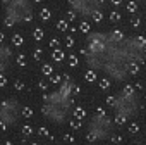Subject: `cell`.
Here are the masks:
<instances>
[{
    "instance_id": "obj_1",
    "label": "cell",
    "mask_w": 146,
    "mask_h": 145,
    "mask_svg": "<svg viewBox=\"0 0 146 145\" xmlns=\"http://www.w3.org/2000/svg\"><path fill=\"white\" fill-rule=\"evenodd\" d=\"M69 107H70V93L69 90L62 87V90L52 93L50 97H46V105L43 109L45 116L55 123H62L69 112Z\"/></svg>"
},
{
    "instance_id": "obj_2",
    "label": "cell",
    "mask_w": 146,
    "mask_h": 145,
    "mask_svg": "<svg viewBox=\"0 0 146 145\" xmlns=\"http://www.w3.org/2000/svg\"><path fill=\"white\" fill-rule=\"evenodd\" d=\"M110 130H112V124H110V119L105 116V114H96L91 117L90 124H88V140L90 142H98V140H103L110 135Z\"/></svg>"
},
{
    "instance_id": "obj_3",
    "label": "cell",
    "mask_w": 146,
    "mask_h": 145,
    "mask_svg": "<svg viewBox=\"0 0 146 145\" xmlns=\"http://www.w3.org/2000/svg\"><path fill=\"white\" fill-rule=\"evenodd\" d=\"M115 112L117 114H122L125 117H131L136 114L137 111V100H136V93L131 87H125L122 95L115 99Z\"/></svg>"
},
{
    "instance_id": "obj_4",
    "label": "cell",
    "mask_w": 146,
    "mask_h": 145,
    "mask_svg": "<svg viewBox=\"0 0 146 145\" xmlns=\"http://www.w3.org/2000/svg\"><path fill=\"white\" fill-rule=\"evenodd\" d=\"M31 17V9L28 0H9L7 7V24L14 26L16 23L28 21Z\"/></svg>"
},
{
    "instance_id": "obj_5",
    "label": "cell",
    "mask_w": 146,
    "mask_h": 145,
    "mask_svg": "<svg viewBox=\"0 0 146 145\" xmlns=\"http://www.w3.org/2000/svg\"><path fill=\"white\" fill-rule=\"evenodd\" d=\"M21 114H23V107L16 99H7L0 104V123H4L5 126L16 124Z\"/></svg>"
},
{
    "instance_id": "obj_6",
    "label": "cell",
    "mask_w": 146,
    "mask_h": 145,
    "mask_svg": "<svg viewBox=\"0 0 146 145\" xmlns=\"http://www.w3.org/2000/svg\"><path fill=\"white\" fill-rule=\"evenodd\" d=\"M11 59H12V52H11V48L0 43V75H2V72L9 67Z\"/></svg>"
},
{
    "instance_id": "obj_7",
    "label": "cell",
    "mask_w": 146,
    "mask_h": 145,
    "mask_svg": "<svg viewBox=\"0 0 146 145\" xmlns=\"http://www.w3.org/2000/svg\"><path fill=\"white\" fill-rule=\"evenodd\" d=\"M52 57H53V60L55 62H60V60H64V50H60V48H55L53 52H52Z\"/></svg>"
},
{
    "instance_id": "obj_8",
    "label": "cell",
    "mask_w": 146,
    "mask_h": 145,
    "mask_svg": "<svg viewBox=\"0 0 146 145\" xmlns=\"http://www.w3.org/2000/svg\"><path fill=\"white\" fill-rule=\"evenodd\" d=\"M40 17H41L43 21H48V19L52 17V12H50L48 9H41V12H40Z\"/></svg>"
},
{
    "instance_id": "obj_9",
    "label": "cell",
    "mask_w": 146,
    "mask_h": 145,
    "mask_svg": "<svg viewBox=\"0 0 146 145\" xmlns=\"http://www.w3.org/2000/svg\"><path fill=\"white\" fill-rule=\"evenodd\" d=\"M41 71H43V75L45 76H50L52 72H53V67L50 66V64H43V67H41Z\"/></svg>"
},
{
    "instance_id": "obj_10",
    "label": "cell",
    "mask_w": 146,
    "mask_h": 145,
    "mask_svg": "<svg viewBox=\"0 0 146 145\" xmlns=\"http://www.w3.org/2000/svg\"><path fill=\"white\" fill-rule=\"evenodd\" d=\"M33 35H35V40H36V42H40V40H43V30H41V28H36Z\"/></svg>"
},
{
    "instance_id": "obj_11",
    "label": "cell",
    "mask_w": 146,
    "mask_h": 145,
    "mask_svg": "<svg viewBox=\"0 0 146 145\" xmlns=\"http://www.w3.org/2000/svg\"><path fill=\"white\" fill-rule=\"evenodd\" d=\"M86 81H88V83H93V81H96V75H95L93 71L86 72Z\"/></svg>"
},
{
    "instance_id": "obj_12",
    "label": "cell",
    "mask_w": 146,
    "mask_h": 145,
    "mask_svg": "<svg viewBox=\"0 0 146 145\" xmlns=\"http://www.w3.org/2000/svg\"><path fill=\"white\" fill-rule=\"evenodd\" d=\"M127 11H129L131 14H132V12H136V11H137V5H136V2H129V4H127Z\"/></svg>"
},
{
    "instance_id": "obj_13",
    "label": "cell",
    "mask_w": 146,
    "mask_h": 145,
    "mask_svg": "<svg viewBox=\"0 0 146 145\" xmlns=\"http://www.w3.org/2000/svg\"><path fill=\"white\" fill-rule=\"evenodd\" d=\"M74 114L78 116V119H83V117H84V109H81V107H78V109L74 111Z\"/></svg>"
},
{
    "instance_id": "obj_14",
    "label": "cell",
    "mask_w": 146,
    "mask_h": 145,
    "mask_svg": "<svg viewBox=\"0 0 146 145\" xmlns=\"http://www.w3.org/2000/svg\"><path fill=\"white\" fill-rule=\"evenodd\" d=\"M125 119H129V117H125V116H122V114H117V117H115V121H117L119 124H124Z\"/></svg>"
},
{
    "instance_id": "obj_15",
    "label": "cell",
    "mask_w": 146,
    "mask_h": 145,
    "mask_svg": "<svg viewBox=\"0 0 146 145\" xmlns=\"http://www.w3.org/2000/svg\"><path fill=\"white\" fill-rule=\"evenodd\" d=\"M23 116L31 117V116H33V111H31V109H28V107H23Z\"/></svg>"
},
{
    "instance_id": "obj_16",
    "label": "cell",
    "mask_w": 146,
    "mask_h": 145,
    "mask_svg": "<svg viewBox=\"0 0 146 145\" xmlns=\"http://www.w3.org/2000/svg\"><path fill=\"white\" fill-rule=\"evenodd\" d=\"M57 28L58 30H67V21H58L57 23Z\"/></svg>"
},
{
    "instance_id": "obj_17",
    "label": "cell",
    "mask_w": 146,
    "mask_h": 145,
    "mask_svg": "<svg viewBox=\"0 0 146 145\" xmlns=\"http://www.w3.org/2000/svg\"><path fill=\"white\" fill-rule=\"evenodd\" d=\"M23 130H24V133H26V136H31V133H33V128H31V126H24Z\"/></svg>"
},
{
    "instance_id": "obj_18",
    "label": "cell",
    "mask_w": 146,
    "mask_h": 145,
    "mask_svg": "<svg viewBox=\"0 0 146 145\" xmlns=\"http://www.w3.org/2000/svg\"><path fill=\"white\" fill-rule=\"evenodd\" d=\"M81 30H83L84 33H88V31H90V24H88V23H83V24H81Z\"/></svg>"
},
{
    "instance_id": "obj_19",
    "label": "cell",
    "mask_w": 146,
    "mask_h": 145,
    "mask_svg": "<svg viewBox=\"0 0 146 145\" xmlns=\"http://www.w3.org/2000/svg\"><path fill=\"white\" fill-rule=\"evenodd\" d=\"M14 43H16V45H21V43H23V38H21L19 35H16V36H14Z\"/></svg>"
},
{
    "instance_id": "obj_20",
    "label": "cell",
    "mask_w": 146,
    "mask_h": 145,
    "mask_svg": "<svg viewBox=\"0 0 146 145\" xmlns=\"http://www.w3.org/2000/svg\"><path fill=\"white\" fill-rule=\"evenodd\" d=\"M100 87H102V88H108V87H110V81H108V80H103V81L100 83Z\"/></svg>"
},
{
    "instance_id": "obj_21",
    "label": "cell",
    "mask_w": 146,
    "mask_h": 145,
    "mask_svg": "<svg viewBox=\"0 0 146 145\" xmlns=\"http://www.w3.org/2000/svg\"><path fill=\"white\" fill-rule=\"evenodd\" d=\"M129 130H131V133H137V130H139V128H137V124L134 123V124H131V126H129Z\"/></svg>"
},
{
    "instance_id": "obj_22",
    "label": "cell",
    "mask_w": 146,
    "mask_h": 145,
    "mask_svg": "<svg viewBox=\"0 0 146 145\" xmlns=\"http://www.w3.org/2000/svg\"><path fill=\"white\" fill-rule=\"evenodd\" d=\"M110 17H112V21H117V19H120V16H119L117 12H112V16H110Z\"/></svg>"
},
{
    "instance_id": "obj_23",
    "label": "cell",
    "mask_w": 146,
    "mask_h": 145,
    "mask_svg": "<svg viewBox=\"0 0 146 145\" xmlns=\"http://www.w3.org/2000/svg\"><path fill=\"white\" fill-rule=\"evenodd\" d=\"M69 60H70V66H76V64H78V59H76V57H70Z\"/></svg>"
},
{
    "instance_id": "obj_24",
    "label": "cell",
    "mask_w": 146,
    "mask_h": 145,
    "mask_svg": "<svg viewBox=\"0 0 146 145\" xmlns=\"http://www.w3.org/2000/svg\"><path fill=\"white\" fill-rule=\"evenodd\" d=\"M102 19V14L100 12H95V21H100Z\"/></svg>"
},
{
    "instance_id": "obj_25",
    "label": "cell",
    "mask_w": 146,
    "mask_h": 145,
    "mask_svg": "<svg viewBox=\"0 0 146 145\" xmlns=\"http://www.w3.org/2000/svg\"><path fill=\"white\" fill-rule=\"evenodd\" d=\"M40 52H41V50H36V52H35V59H40V57H41V54H40Z\"/></svg>"
},
{
    "instance_id": "obj_26",
    "label": "cell",
    "mask_w": 146,
    "mask_h": 145,
    "mask_svg": "<svg viewBox=\"0 0 146 145\" xmlns=\"http://www.w3.org/2000/svg\"><path fill=\"white\" fill-rule=\"evenodd\" d=\"M17 60H19V64H21V66H24V62H26V60H24V57H19Z\"/></svg>"
},
{
    "instance_id": "obj_27",
    "label": "cell",
    "mask_w": 146,
    "mask_h": 145,
    "mask_svg": "<svg viewBox=\"0 0 146 145\" xmlns=\"http://www.w3.org/2000/svg\"><path fill=\"white\" fill-rule=\"evenodd\" d=\"M72 43H74V42H72L70 38H67V47H72Z\"/></svg>"
},
{
    "instance_id": "obj_28",
    "label": "cell",
    "mask_w": 146,
    "mask_h": 145,
    "mask_svg": "<svg viewBox=\"0 0 146 145\" xmlns=\"http://www.w3.org/2000/svg\"><path fill=\"white\" fill-rule=\"evenodd\" d=\"M58 45V40H52V47H57Z\"/></svg>"
},
{
    "instance_id": "obj_29",
    "label": "cell",
    "mask_w": 146,
    "mask_h": 145,
    "mask_svg": "<svg viewBox=\"0 0 146 145\" xmlns=\"http://www.w3.org/2000/svg\"><path fill=\"white\" fill-rule=\"evenodd\" d=\"M112 2H113V4H115V5H119V4H120V2H122V0H112Z\"/></svg>"
},
{
    "instance_id": "obj_30",
    "label": "cell",
    "mask_w": 146,
    "mask_h": 145,
    "mask_svg": "<svg viewBox=\"0 0 146 145\" xmlns=\"http://www.w3.org/2000/svg\"><path fill=\"white\" fill-rule=\"evenodd\" d=\"M36 2H41V0H36Z\"/></svg>"
},
{
    "instance_id": "obj_31",
    "label": "cell",
    "mask_w": 146,
    "mask_h": 145,
    "mask_svg": "<svg viewBox=\"0 0 146 145\" xmlns=\"http://www.w3.org/2000/svg\"><path fill=\"white\" fill-rule=\"evenodd\" d=\"M7 145H12V143H7Z\"/></svg>"
},
{
    "instance_id": "obj_32",
    "label": "cell",
    "mask_w": 146,
    "mask_h": 145,
    "mask_svg": "<svg viewBox=\"0 0 146 145\" xmlns=\"http://www.w3.org/2000/svg\"><path fill=\"white\" fill-rule=\"evenodd\" d=\"M33 145H36V143H33Z\"/></svg>"
}]
</instances>
